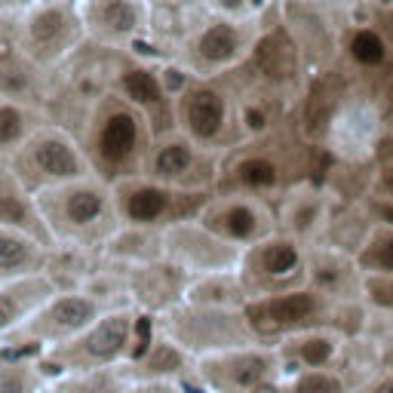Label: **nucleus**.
Segmentation results:
<instances>
[{
	"label": "nucleus",
	"mask_w": 393,
	"mask_h": 393,
	"mask_svg": "<svg viewBox=\"0 0 393 393\" xmlns=\"http://www.w3.org/2000/svg\"><path fill=\"white\" fill-rule=\"evenodd\" d=\"M264 31V19H234L200 10L178 44V65L194 77H216L246 62Z\"/></svg>",
	"instance_id": "nucleus-1"
},
{
	"label": "nucleus",
	"mask_w": 393,
	"mask_h": 393,
	"mask_svg": "<svg viewBox=\"0 0 393 393\" xmlns=\"http://www.w3.org/2000/svg\"><path fill=\"white\" fill-rule=\"evenodd\" d=\"M87 40L77 0H34L16 16V49L37 68H53Z\"/></svg>",
	"instance_id": "nucleus-2"
},
{
	"label": "nucleus",
	"mask_w": 393,
	"mask_h": 393,
	"mask_svg": "<svg viewBox=\"0 0 393 393\" xmlns=\"http://www.w3.org/2000/svg\"><path fill=\"white\" fill-rule=\"evenodd\" d=\"M87 40L105 49L141 46L151 34L154 10L148 0H77Z\"/></svg>",
	"instance_id": "nucleus-3"
},
{
	"label": "nucleus",
	"mask_w": 393,
	"mask_h": 393,
	"mask_svg": "<svg viewBox=\"0 0 393 393\" xmlns=\"http://www.w3.org/2000/svg\"><path fill=\"white\" fill-rule=\"evenodd\" d=\"M141 141H145V120L139 117V108L130 98L108 96L96 117L92 148H96L98 160L108 166H120L141 151Z\"/></svg>",
	"instance_id": "nucleus-4"
},
{
	"label": "nucleus",
	"mask_w": 393,
	"mask_h": 393,
	"mask_svg": "<svg viewBox=\"0 0 393 393\" xmlns=\"http://www.w3.org/2000/svg\"><path fill=\"white\" fill-rule=\"evenodd\" d=\"M19 169L49 184L77 182V178L87 175L83 154L71 145L68 135L53 132V130L28 135L22 141V148H19Z\"/></svg>",
	"instance_id": "nucleus-5"
},
{
	"label": "nucleus",
	"mask_w": 393,
	"mask_h": 393,
	"mask_svg": "<svg viewBox=\"0 0 393 393\" xmlns=\"http://www.w3.org/2000/svg\"><path fill=\"white\" fill-rule=\"evenodd\" d=\"M175 108H178V123L182 130H188V135L194 141H216L221 130L227 126L231 117V98L221 92L216 83H209L206 77L188 80L182 87V92L175 96Z\"/></svg>",
	"instance_id": "nucleus-6"
},
{
	"label": "nucleus",
	"mask_w": 393,
	"mask_h": 393,
	"mask_svg": "<svg viewBox=\"0 0 393 393\" xmlns=\"http://www.w3.org/2000/svg\"><path fill=\"white\" fill-rule=\"evenodd\" d=\"M194 169H197V145L194 139H184V135L160 141L151 154V173L166 184L184 182L188 175H194Z\"/></svg>",
	"instance_id": "nucleus-7"
},
{
	"label": "nucleus",
	"mask_w": 393,
	"mask_h": 393,
	"mask_svg": "<svg viewBox=\"0 0 393 393\" xmlns=\"http://www.w3.org/2000/svg\"><path fill=\"white\" fill-rule=\"evenodd\" d=\"M120 92L130 98L135 108H157L166 98H175L163 80V68L154 71L148 65H130L120 71Z\"/></svg>",
	"instance_id": "nucleus-8"
},
{
	"label": "nucleus",
	"mask_w": 393,
	"mask_h": 393,
	"mask_svg": "<svg viewBox=\"0 0 393 393\" xmlns=\"http://www.w3.org/2000/svg\"><path fill=\"white\" fill-rule=\"evenodd\" d=\"M108 209V197L102 188L83 182H65V194H59V212L65 216L71 225H92L98 221Z\"/></svg>",
	"instance_id": "nucleus-9"
},
{
	"label": "nucleus",
	"mask_w": 393,
	"mask_h": 393,
	"mask_svg": "<svg viewBox=\"0 0 393 393\" xmlns=\"http://www.w3.org/2000/svg\"><path fill=\"white\" fill-rule=\"evenodd\" d=\"M341 49H344L347 59L360 68H381L390 55V44H387V37H384V31L375 28L372 22H353L350 25Z\"/></svg>",
	"instance_id": "nucleus-10"
},
{
	"label": "nucleus",
	"mask_w": 393,
	"mask_h": 393,
	"mask_svg": "<svg viewBox=\"0 0 393 393\" xmlns=\"http://www.w3.org/2000/svg\"><path fill=\"white\" fill-rule=\"evenodd\" d=\"M175 203V194L169 191L166 182H141L132 184L123 194V209L132 221H157L169 206Z\"/></svg>",
	"instance_id": "nucleus-11"
},
{
	"label": "nucleus",
	"mask_w": 393,
	"mask_h": 393,
	"mask_svg": "<svg viewBox=\"0 0 393 393\" xmlns=\"http://www.w3.org/2000/svg\"><path fill=\"white\" fill-rule=\"evenodd\" d=\"M313 311V298L307 292H298V295H286L277 298V302H268L261 307H252L249 317H252L255 329H277V326H289L304 320L307 313Z\"/></svg>",
	"instance_id": "nucleus-12"
},
{
	"label": "nucleus",
	"mask_w": 393,
	"mask_h": 393,
	"mask_svg": "<svg viewBox=\"0 0 393 393\" xmlns=\"http://www.w3.org/2000/svg\"><path fill=\"white\" fill-rule=\"evenodd\" d=\"M31 132V117L16 98L0 96V151L19 148Z\"/></svg>",
	"instance_id": "nucleus-13"
},
{
	"label": "nucleus",
	"mask_w": 393,
	"mask_h": 393,
	"mask_svg": "<svg viewBox=\"0 0 393 393\" xmlns=\"http://www.w3.org/2000/svg\"><path fill=\"white\" fill-rule=\"evenodd\" d=\"M216 225L221 227L225 234H231V237H252L255 227H259V212L252 209L249 203H227L225 209L216 216Z\"/></svg>",
	"instance_id": "nucleus-14"
},
{
	"label": "nucleus",
	"mask_w": 393,
	"mask_h": 393,
	"mask_svg": "<svg viewBox=\"0 0 393 393\" xmlns=\"http://www.w3.org/2000/svg\"><path fill=\"white\" fill-rule=\"evenodd\" d=\"M277 0H197L200 10L234 19H264Z\"/></svg>",
	"instance_id": "nucleus-15"
},
{
	"label": "nucleus",
	"mask_w": 393,
	"mask_h": 393,
	"mask_svg": "<svg viewBox=\"0 0 393 393\" xmlns=\"http://www.w3.org/2000/svg\"><path fill=\"white\" fill-rule=\"evenodd\" d=\"M126 329H130V323H126L123 317H111L108 323H102L96 332L89 335V341H87L89 353H96V356H114L120 347H123Z\"/></svg>",
	"instance_id": "nucleus-16"
},
{
	"label": "nucleus",
	"mask_w": 393,
	"mask_h": 393,
	"mask_svg": "<svg viewBox=\"0 0 393 393\" xmlns=\"http://www.w3.org/2000/svg\"><path fill=\"white\" fill-rule=\"evenodd\" d=\"M28 218H31V212H28L22 191L16 188V182H12L10 175L0 178V221H3V225H22L25 227Z\"/></svg>",
	"instance_id": "nucleus-17"
},
{
	"label": "nucleus",
	"mask_w": 393,
	"mask_h": 393,
	"mask_svg": "<svg viewBox=\"0 0 393 393\" xmlns=\"http://www.w3.org/2000/svg\"><path fill=\"white\" fill-rule=\"evenodd\" d=\"M237 175L249 188H270V184H277V166L270 160H261V157L243 160L237 166Z\"/></svg>",
	"instance_id": "nucleus-18"
},
{
	"label": "nucleus",
	"mask_w": 393,
	"mask_h": 393,
	"mask_svg": "<svg viewBox=\"0 0 393 393\" xmlns=\"http://www.w3.org/2000/svg\"><path fill=\"white\" fill-rule=\"evenodd\" d=\"M92 313H96V307L89 302H83V298H65V302H59L53 307V320H55V326H62V329L83 326Z\"/></svg>",
	"instance_id": "nucleus-19"
},
{
	"label": "nucleus",
	"mask_w": 393,
	"mask_h": 393,
	"mask_svg": "<svg viewBox=\"0 0 393 393\" xmlns=\"http://www.w3.org/2000/svg\"><path fill=\"white\" fill-rule=\"evenodd\" d=\"M264 369H268V363L261 356H240V360L231 363V378L240 387H252L264 378Z\"/></svg>",
	"instance_id": "nucleus-20"
},
{
	"label": "nucleus",
	"mask_w": 393,
	"mask_h": 393,
	"mask_svg": "<svg viewBox=\"0 0 393 393\" xmlns=\"http://www.w3.org/2000/svg\"><path fill=\"white\" fill-rule=\"evenodd\" d=\"M298 264V252L292 243H274V246L264 249V270L270 274H286Z\"/></svg>",
	"instance_id": "nucleus-21"
},
{
	"label": "nucleus",
	"mask_w": 393,
	"mask_h": 393,
	"mask_svg": "<svg viewBox=\"0 0 393 393\" xmlns=\"http://www.w3.org/2000/svg\"><path fill=\"white\" fill-rule=\"evenodd\" d=\"M28 261V243L12 234H0V268H19Z\"/></svg>",
	"instance_id": "nucleus-22"
},
{
	"label": "nucleus",
	"mask_w": 393,
	"mask_h": 393,
	"mask_svg": "<svg viewBox=\"0 0 393 393\" xmlns=\"http://www.w3.org/2000/svg\"><path fill=\"white\" fill-rule=\"evenodd\" d=\"M298 393H341V384L329 375H307L298 384Z\"/></svg>",
	"instance_id": "nucleus-23"
},
{
	"label": "nucleus",
	"mask_w": 393,
	"mask_h": 393,
	"mask_svg": "<svg viewBox=\"0 0 393 393\" xmlns=\"http://www.w3.org/2000/svg\"><path fill=\"white\" fill-rule=\"evenodd\" d=\"M329 353H332V341H326V338L307 341L304 350H302V356H304L307 363H311V366H320V363H326Z\"/></svg>",
	"instance_id": "nucleus-24"
},
{
	"label": "nucleus",
	"mask_w": 393,
	"mask_h": 393,
	"mask_svg": "<svg viewBox=\"0 0 393 393\" xmlns=\"http://www.w3.org/2000/svg\"><path fill=\"white\" fill-rule=\"evenodd\" d=\"M148 369H154V372H173V369H178V353L173 347H160L154 353V360H151V366Z\"/></svg>",
	"instance_id": "nucleus-25"
},
{
	"label": "nucleus",
	"mask_w": 393,
	"mask_h": 393,
	"mask_svg": "<svg viewBox=\"0 0 393 393\" xmlns=\"http://www.w3.org/2000/svg\"><path fill=\"white\" fill-rule=\"evenodd\" d=\"M148 344H151V320H139V335H135L132 353H135V356H145Z\"/></svg>",
	"instance_id": "nucleus-26"
},
{
	"label": "nucleus",
	"mask_w": 393,
	"mask_h": 393,
	"mask_svg": "<svg viewBox=\"0 0 393 393\" xmlns=\"http://www.w3.org/2000/svg\"><path fill=\"white\" fill-rule=\"evenodd\" d=\"M375 264H381L384 270H393V237H387L375 249Z\"/></svg>",
	"instance_id": "nucleus-27"
},
{
	"label": "nucleus",
	"mask_w": 393,
	"mask_h": 393,
	"mask_svg": "<svg viewBox=\"0 0 393 393\" xmlns=\"http://www.w3.org/2000/svg\"><path fill=\"white\" fill-rule=\"evenodd\" d=\"M34 0H0V16H22Z\"/></svg>",
	"instance_id": "nucleus-28"
},
{
	"label": "nucleus",
	"mask_w": 393,
	"mask_h": 393,
	"mask_svg": "<svg viewBox=\"0 0 393 393\" xmlns=\"http://www.w3.org/2000/svg\"><path fill=\"white\" fill-rule=\"evenodd\" d=\"M12 317H16V304H12L10 298H3V295H0V329H3L6 323H10Z\"/></svg>",
	"instance_id": "nucleus-29"
},
{
	"label": "nucleus",
	"mask_w": 393,
	"mask_h": 393,
	"mask_svg": "<svg viewBox=\"0 0 393 393\" xmlns=\"http://www.w3.org/2000/svg\"><path fill=\"white\" fill-rule=\"evenodd\" d=\"M384 191H387V194H393V163L387 169H384Z\"/></svg>",
	"instance_id": "nucleus-30"
},
{
	"label": "nucleus",
	"mask_w": 393,
	"mask_h": 393,
	"mask_svg": "<svg viewBox=\"0 0 393 393\" xmlns=\"http://www.w3.org/2000/svg\"><path fill=\"white\" fill-rule=\"evenodd\" d=\"M277 3H302V6H323L326 0H277Z\"/></svg>",
	"instance_id": "nucleus-31"
},
{
	"label": "nucleus",
	"mask_w": 393,
	"mask_h": 393,
	"mask_svg": "<svg viewBox=\"0 0 393 393\" xmlns=\"http://www.w3.org/2000/svg\"><path fill=\"white\" fill-rule=\"evenodd\" d=\"M375 393H393V378H387V381H381V384H378Z\"/></svg>",
	"instance_id": "nucleus-32"
},
{
	"label": "nucleus",
	"mask_w": 393,
	"mask_h": 393,
	"mask_svg": "<svg viewBox=\"0 0 393 393\" xmlns=\"http://www.w3.org/2000/svg\"><path fill=\"white\" fill-rule=\"evenodd\" d=\"M381 218H384V221H390V225H393V206H381Z\"/></svg>",
	"instance_id": "nucleus-33"
},
{
	"label": "nucleus",
	"mask_w": 393,
	"mask_h": 393,
	"mask_svg": "<svg viewBox=\"0 0 393 393\" xmlns=\"http://www.w3.org/2000/svg\"><path fill=\"white\" fill-rule=\"evenodd\" d=\"M151 6H166V3H175V0H148Z\"/></svg>",
	"instance_id": "nucleus-34"
},
{
	"label": "nucleus",
	"mask_w": 393,
	"mask_h": 393,
	"mask_svg": "<svg viewBox=\"0 0 393 393\" xmlns=\"http://www.w3.org/2000/svg\"><path fill=\"white\" fill-rule=\"evenodd\" d=\"M184 393H200V390L194 387V384H184Z\"/></svg>",
	"instance_id": "nucleus-35"
},
{
	"label": "nucleus",
	"mask_w": 393,
	"mask_h": 393,
	"mask_svg": "<svg viewBox=\"0 0 393 393\" xmlns=\"http://www.w3.org/2000/svg\"><path fill=\"white\" fill-rule=\"evenodd\" d=\"M372 3H378V6H390L393 0H372Z\"/></svg>",
	"instance_id": "nucleus-36"
},
{
	"label": "nucleus",
	"mask_w": 393,
	"mask_h": 393,
	"mask_svg": "<svg viewBox=\"0 0 393 393\" xmlns=\"http://www.w3.org/2000/svg\"><path fill=\"white\" fill-rule=\"evenodd\" d=\"M255 393H277V390H274V387H259Z\"/></svg>",
	"instance_id": "nucleus-37"
}]
</instances>
